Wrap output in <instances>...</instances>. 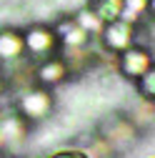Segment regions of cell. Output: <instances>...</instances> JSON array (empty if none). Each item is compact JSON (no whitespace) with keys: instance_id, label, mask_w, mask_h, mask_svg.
Instances as JSON below:
<instances>
[{"instance_id":"obj_14","label":"cell","mask_w":155,"mask_h":158,"mask_svg":"<svg viewBox=\"0 0 155 158\" xmlns=\"http://www.w3.org/2000/svg\"><path fill=\"white\" fill-rule=\"evenodd\" d=\"M150 158H155V156H150Z\"/></svg>"},{"instance_id":"obj_8","label":"cell","mask_w":155,"mask_h":158,"mask_svg":"<svg viewBox=\"0 0 155 158\" xmlns=\"http://www.w3.org/2000/svg\"><path fill=\"white\" fill-rule=\"evenodd\" d=\"M88 8L98 15L103 23H113V20H120L123 18L125 0H90Z\"/></svg>"},{"instance_id":"obj_12","label":"cell","mask_w":155,"mask_h":158,"mask_svg":"<svg viewBox=\"0 0 155 158\" xmlns=\"http://www.w3.org/2000/svg\"><path fill=\"white\" fill-rule=\"evenodd\" d=\"M148 35H150V40H153V45H155V15H153V20L148 23Z\"/></svg>"},{"instance_id":"obj_7","label":"cell","mask_w":155,"mask_h":158,"mask_svg":"<svg viewBox=\"0 0 155 158\" xmlns=\"http://www.w3.org/2000/svg\"><path fill=\"white\" fill-rule=\"evenodd\" d=\"M23 58H25L23 33L3 30V33H0V63H3V65H13V63H20Z\"/></svg>"},{"instance_id":"obj_13","label":"cell","mask_w":155,"mask_h":158,"mask_svg":"<svg viewBox=\"0 0 155 158\" xmlns=\"http://www.w3.org/2000/svg\"><path fill=\"white\" fill-rule=\"evenodd\" d=\"M148 13L155 15V0H148Z\"/></svg>"},{"instance_id":"obj_3","label":"cell","mask_w":155,"mask_h":158,"mask_svg":"<svg viewBox=\"0 0 155 158\" xmlns=\"http://www.w3.org/2000/svg\"><path fill=\"white\" fill-rule=\"evenodd\" d=\"M135 35H138V25H133L128 20H113V23H105L103 25V33L98 35L105 50L108 53H115L120 55L123 50H128L130 45H135Z\"/></svg>"},{"instance_id":"obj_4","label":"cell","mask_w":155,"mask_h":158,"mask_svg":"<svg viewBox=\"0 0 155 158\" xmlns=\"http://www.w3.org/2000/svg\"><path fill=\"white\" fill-rule=\"evenodd\" d=\"M153 65H155L153 50L145 48V45H130L128 50H123V53L118 55L120 75L128 78V81H138V78H140L143 73H148Z\"/></svg>"},{"instance_id":"obj_11","label":"cell","mask_w":155,"mask_h":158,"mask_svg":"<svg viewBox=\"0 0 155 158\" xmlns=\"http://www.w3.org/2000/svg\"><path fill=\"white\" fill-rule=\"evenodd\" d=\"M48 158H93V156L88 151H83V148H60V151L50 153Z\"/></svg>"},{"instance_id":"obj_2","label":"cell","mask_w":155,"mask_h":158,"mask_svg":"<svg viewBox=\"0 0 155 158\" xmlns=\"http://www.w3.org/2000/svg\"><path fill=\"white\" fill-rule=\"evenodd\" d=\"M25 40V53L33 58V60H45V58H53L60 50V40L53 28L48 25H30L23 33Z\"/></svg>"},{"instance_id":"obj_1","label":"cell","mask_w":155,"mask_h":158,"mask_svg":"<svg viewBox=\"0 0 155 158\" xmlns=\"http://www.w3.org/2000/svg\"><path fill=\"white\" fill-rule=\"evenodd\" d=\"M53 113V93L48 88H28L18 101V115L25 123H40Z\"/></svg>"},{"instance_id":"obj_10","label":"cell","mask_w":155,"mask_h":158,"mask_svg":"<svg viewBox=\"0 0 155 158\" xmlns=\"http://www.w3.org/2000/svg\"><path fill=\"white\" fill-rule=\"evenodd\" d=\"M135 83H138V93L145 98V101H153L155 103V65L148 73H143Z\"/></svg>"},{"instance_id":"obj_5","label":"cell","mask_w":155,"mask_h":158,"mask_svg":"<svg viewBox=\"0 0 155 158\" xmlns=\"http://www.w3.org/2000/svg\"><path fill=\"white\" fill-rule=\"evenodd\" d=\"M70 75V68L65 63V58L60 55H53V58H45V60H38V68H35V81L40 88H48L53 90L55 85L65 83V78Z\"/></svg>"},{"instance_id":"obj_9","label":"cell","mask_w":155,"mask_h":158,"mask_svg":"<svg viewBox=\"0 0 155 158\" xmlns=\"http://www.w3.org/2000/svg\"><path fill=\"white\" fill-rule=\"evenodd\" d=\"M75 23L80 25L88 35H100V33H103V25H105L90 8H83L80 13H78V15H75Z\"/></svg>"},{"instance_id":"obj_6","label":"cell","mask_w":155,"mask_h":158,"mask_svg":"<svg viewBox=\"0 0 155 158\" xmlns=\"http://www.w3.org/2000/svg\"><path fill=\"white\" fill-rule=\"evenodd\" d=\"M53 30L58 35V40H60V48H65V50H83L90 43V35L75 23V18H63Z\"/></svg>"}]
</instances>
